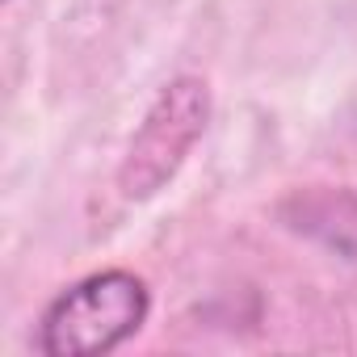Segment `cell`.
Instances as JSON below:
<instances>
[{"label": "cell", "mask_w": 357, "mask_h": 357, "mask_svg": "<svg viewBox=\"0 0 357 357\" xmlns=\"http://www.w3.org/2000/svg\"><path fill=\"white\" fill-rule=\"evenodd\" d=\"M151 294L143 278L126 269L93 273L76 286H68L47 311L38 328V349L47 357H93L118 349L126 336H135L147 319Z\"/></svg>", "instance_id": "cell-1"}, {"label": "cell", "mask_w": 357, "mask_h": 357, "mask_svg": "<svg viewBox=\"0 0 357 357\" xmlns=\"http://www.w3.org/2000/svg\"><path fill=\"white\" fill-rule=\"evenodd\" d=\"M211 122V89L202 76H176L147 109L143 126L135 130L126 160L118 168V190L126 202L155 198L176 168L185 164L194 143L202 139Z\"/></svg>", "instance_id": "cell-2"}, {"label": "cell", "mask_w": 357, "mask_h": 357, "mask_svg": "<svg viewBox=\"0 0 357 357\" xmlns=\"http://www.w3.org/2000/svg\"><path fill=\"white\" fill-rule=\"evenodd\" d=\"M286 223L336 252H344L349 261H357V194L349 190H311L298 194L282 206Z\"/></svg>", "instance_id": "cell-3"}]
</instances>
